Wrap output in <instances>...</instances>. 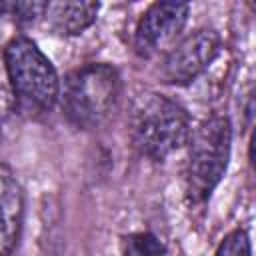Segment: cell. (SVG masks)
<instances>
[{
  "instance_id": "9c48e42d",
  "label": "cell",
  "mask_w": 256,
  "mask_h": 256,
  "mask_svg": "<svg viewBox=\"0 0 256 256\" xmlns=\"http://www.w3.org/2000/svg\"><path fill=\"white\" fill-rule=\"evenodd\" d=\"M122 256H166L164 242L152 232H132L120 240Z\"/></svg>"
},
{
  "instance_id": "8992f818",
  "label": "cell",
  "mask_w": 256,
  "mask_h": 256,
  "mask_svg": "<svg viewBox=\"0 0 256 256\" xmlns=\"http://www.w3.org/2000/svg\"><path fill=\"white\" fill-rule=\"evenodd\" d=\"M190 16V6L184 2H154L150 4L134 30V50L142 58H152L166 52L182 34Z\"/></svg>"
},
{
  "instance_id": "7a4b0ae2",
  "label": "cell",
  "mask_w": 256,
  "mask_h": 256,
  "mask_svg": "<svg viewBox=\"0 0 256 256\" xmlns=\"http://www.w3.org/2000/svg\"><path fill=\"white\" fill-rule=\"evenodd\" d=\"M190 132V114L180 102L160 92H140L132 100L128 136L132 146L148 160H166L186 146Z\"/></svg>"
},
{
  "instance_id": "30bf717a",
  "label": "cell",
  "mask_w": 256,
  "mask_h": 256,
  "mask_svg": "<svg viewBox=\"0 0 256 256\" xmlns=\"http://www.w3.org/2000/svg\"><path fill=\"white\" fill-rule=\"evenodd\" d=\"M46 6L48 2H40V0H6L0 2V14L12 20L14 24L26 26L42 20Z\"/></svg>"
},
{
  "instance_id": "ba28073f",
  "label": "cell",
  "mask_w": 256,
  "mask_h": 256,
  "mask_svg": "<svg viewBox=\"0 0 256 256\" xmlns=\"http://www.w3.org/2000/svg\"><path fill=\"white\" fill-rule=\"evenodd\" d=\"M98 12V2H48L42 22L56 36H78L96 22Z\"/></svg>"
},
{
  "instance_id": "277c9868",
  "label": "cell",
  "mask_w": 256,
  "mask_h": 256,
  "mask_svg": "<svg viewBox=\"0 0 256 256\" xmlns=\"http://www.w3.org/2000/svg\"><path fill=\"white\" fill-rule=\"evenodd\" d=\"M188 156L184 162V196L190 206L208 202L226 174L232 146V124L228 116L214 114L200 122L186 142Z\"/></svg>"
},
{
  "instance_id": "7c38bea8",
  "label": "cell",
  "mask_w": 256,
  "mask_h": 256,
  "mask_svg": "<svg viewBox=\"0 0 256 256\" xmlns=\"http://www.w3.org/2000/svg\"><path fill=\"white\" fill-rule=\"evenodd\" d=\"M14 110H16V104H14L12 88H10V82L6 76L4 62H0V118H6Z\"/></svg>"
},
{
  "instance_id": "5b68a950",
  "label": "cell",
  "mask_w": 256,
  "mask_h": 256,
  "mask_svg": "<svg viewBox=\"0 0 256 256\" xmlns=\"http://www.w3.org/2000/svg\"><path fill=\"white\" fill-rule=\"evenodd\" d=\"M220 46L222 40L214 28L192 30L164 52L158 68L160 80L172 86H186L194 82L216 60Z\"/></svg>"
},
{
  "instance_id": "6da1fadb",
  "label": "cell",
  "mask_w": 256,
  "mask_h": 256,
  "mask_svg": "<svg viewBox=\"0 0 256 256\" xmlns=\"http://www.w3.org/2000/svg\"><path fill=\"white\" fill-rule=\"evenodd\" d=\"M120 98V72L108 62H88L64 76L60 82L58 104L72 126L94 130L112 118Z\"/></svg>"
},
{
  "instance_id": "52a82bcc",
  "label": "cell",
  "mask_w": 256,
  "mask_h": 256,
  "mask_svg": "<svg viewBox=\"0 0 256 256\" xmlns=\"http://www.w3.org/2000/svg\"><path fill=\"white\" fill-rule=\"evenodd\" d=\"M24 188L14 170L0 162V256H10L24 224Z\"/></svg>"
},
{
  "instance_id": "3957f363",
  "label": "cell",
  "mask_w": 256,
  "mask_h": 256,
  "mask_svg": "<svg viewBox=\"0 0 256 256\" xmlns=\"http://www.w3.org/2000/svg\"><path fill=\"white\" fill-rule=\"evenodd\" d=\"M16 110L26 116L46 114L58 104L60 78L54 64L28 36H14L2 54Z\"/></svg>"
},
{
  "instance_id": "8fae6325",
  "label": "cell",
  "mask_w": 256,
  "mask_h": 256,
  "mask_svg": "<svg viewBox=\"0 0 256 256\" xmlns=\"http://www.w3.org/2000/svg\"><path fill=\"white\" fill-rule=\"evenodd\" d=\"M214 256H252V244L248 232L244 228H236L228 232L220 240Z\"/></svg>"
}]
</instances>
